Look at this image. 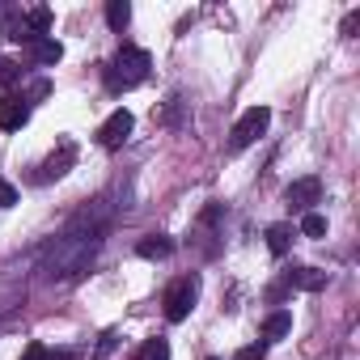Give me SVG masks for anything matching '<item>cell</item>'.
Wrapping results in <instances>:
<instances>
[{
    "mask_svg": "<svg viewBox=\"0 0 360 360\" xmlns=\"http://www.w3.org/2000/svg\"><path fill=\"white\" fill-rule=\"evenodd\" d=\"M102 250V229H81V225H72L68 233H60L47 250H43V276L47 280H56V284H64V280H77V276H85L89 271V263H94V255Z\"/></svg>",
    "mask_w": 360,
    "mask_h": 360,
    "instance_id": "6da1fadb",
    "label": "cell"
},
{
    "mask_svg": "<svg viewBox=\"0 0 360 360\" xmlns=\"http://www.w3.org/2000/svg\"><path fill=\"white\" fill-rule=\"evenodd\" d=\"M148 68H153V60H148L144 47H119L115 60L106 64V89L110 94H127V89L148 81Z\"/></svg>",
    "mask_w": 360,
    "mask_h": 360,
    "instance_id": "7a4b0ae2",
    "label": "cell"
},
{
    "mask_svg": "<svg viewBox=\"0 0 360 360\" xmlns=\"http://www.w3.org/2000/svg\"><path fill=\"white\" fill-rule=\"evenodd\" d=\"M195 301H200V280H195V276H178V280H169V288L161 292V305H165V318H169V322H187L191 309H195Z\"/></svg>",
    "mask_w": 360,
    "mask_h": 360,
    "instance_id": "3957f363",
    "label": "cell"
},
{
    "mask_svg": "<svg viewBox=\"0 0 360 360\" xmlns=\"http://www.w3.org/2000/svg\"><path fill=\"white\" fill-rule=\"evenodd\" d=\"M267 123H271V110L267 106H250L238 123H233V131H229V144L233 148H250L263 131H267Z\"/></svg>",
    "mask_w": 360,
    "mask_h": 360,
    "instance_id": "277c9868",
    "label": "cell"
},
{
    "mask_svg": "<svg viewBox=\"0 0 360 360\" xmlns=\"http://www.w3.org/2000/svg\"><path fill=\"white\" fill-rule=\"evenodd\" d=\"M322 200V183L314 174H305V178H297V183H288V191H284V204L292 208V212H314V204Z\"/></svg>",
    "mask_w": 360,
    "mask_h": 360,
    "instance_id": "5b68a950",
    "label": "cell"
},
{
    "mask_svg": "<svg viewBox=\"0 0 360 360\" xmlns=\"http://www.w3.org/2000/svg\"><path fill=\"white\" fill-rule=\"evenodd\" d=\"M131 127H136L131 110H123V106H119V110H110V119L98 127V144H102V148H119V144L131 136Z\"/></svg>",
    "mask_w": 360,
    "mask_h": 360,
    "instance_id": "8992f818",
    "label": "cell"
},
{
    "mask_svg": "<svg viewBox=\"0 0 360 360\" xmlns=\"http://www.w3.org/2000/svg\"><path fill=\"white\" fill-rule=\"evenodd\" d=\"M72 161H77V144H72V140H60V148H56V153H51V157L39 165V174H34V178H39V183H51V178H64V174L72 169Z\"/></svg>",
    "mask_w": 360,
    "mask_h": 360,
    "instance_id": "52a82bcc",
    "label": "cell"
},
{
    "mask_svg": "<svg viewBox=\"0 0 360 360\" xmlns=\"http://www.w3.org/2000/svg\"><path fill=\"white\" fill-rule=\"evenodd\" d=\"M30 123V106H26V98H0V131H22Z\"/></svg>",
    "mask_w": 360,
    "mask_h": 360,
    "instance_id": "ba28073f",
    "label": "cell"
},
{
    "mask_svg": "<svg viewBox=\"0 0 360 360\" xmlns=\"http://www.w3.org/2000/svg\"><path fill=\"white\" fill-rule=\"evenodd\" d=\"M284 280H288V288H305V292L326 288V271H318V267H288Z\"/></svg>",
    "mask_w": 360,
    "mask_h": 360,
    "instance_id": "9c48e42d",
    "label": "cell"
},
{
    "mask_svg": "<svg viewBox=\"0 0 360 360\" xmlns=\"http://www.w3.org/2000/svg\"><path fill=\"white\" fill-rule=\"evenodd\" d=\"M60 56H64V47H60L56 39H34V43H30V60H34L39 68H56Z\"/></svg>",
    "mask_w": 360,
    "mask_h": 360,
    "instance_id": "30bf717a",
    "label": "cell"
},
{
    "mask_svg": "<svg viewBox=\"0 0 360 360\" xmlns=\"http://www.w3.org/2000/svg\"><path fill=\"white\" fill-rule=\"evenodd\" d=\"M136 255H140V259H169V255H174V238H165V233H148V238H140Z\"/></svg>",
    "mask_w": 360,
    "mask_h": 360,
    "instance_id": "8fae6325",
    "label": "cell"
},
{
    "mask_svg": "<svg viewBox=\"0 0 360 360\" xmlns=\"http://www.w3.org/2000/svg\"><path fill=\"white\" fill-rule=\"evenodd\" d=\"M292 330V314L288 309H276V314H267V322H263V339L271 343V339H284Z\"/></svg>",
    "mask_w": 360,
    "mask_h": 360,
    "instance_id": "7c38bea8",
    "label": "cell"
},
{
    "mask_svg": "<svg viewBox=\"0 0 360 360\" xmlns=\"http://www.w3.org/2000/svg\"><path fill=\"white\" fill-rule=\"evenodd\" d=\"M131 360H169V339H161V335L144 339V343L131 352Z\"/></svg>",
    "mask_w": 360,
    "mask_h": 360,
    "instance_id": "4fadbf2b",
    "label": "cell"
},
{
    "mask_svg": "<svg viewBox=\"0 0 360 360\" xmlns=\"http://www.w3.org/2000/svg\"><path fill=\"white\" fill-rule=\"evenodd\" d=\"M5 39H9V43H26V47L34 43V34H30V26H26V13H9V18H5Z\"/></svg>",
    "mask_w": 360,
    "mask_h": 360,
    "instance_id": "5bb4252c",
    "label": "cell"
},
{
    "mask_svg": "<svg viewBox=\"0 0 360 360\" xmlns=\"http://www.w3.org/2000/svg\"><path fill=\"white\" fill-rule=\"evenodd\" d=\"M288 246H292V225H271V229H267V250H271L276 259H284Z\"/></svg>",
    "mask_w": 360,
    "mask_h": 360,
    "instance_id": "9a60e30c",
    "label": "cell"
},
{
    "mask_svg": "<svg viewBox=\"0 0 360 360\" xmlns=\"http://www.w3.org/2000/svg\"><path fill=\"white\" fill-rule=\"evenodd\" d=\"M127 22H131V5H127V0H110V5H106V26L123 34Z\"/></svg>",
    "mask_w": 360,
    "mask_h": 360,
    "instance_id": "2e32d148",
    "label": "cell"
},
{
    "mask_svg": "<svg viewBox=\"0 0 360 360\" xmlns=\"http://www.w3.org/2000/svg\"><path fill=\"white\" fill-rule=\"evenodd\" d=\"M26 26H30V34H34V39H47V30H51V9H47V5L26 9Z\"/></svg>",
    "mask_w": 360,
    "mask_h": 360,
    "instance_id": "e0dca14e",
    "label": "cell"
},
{
    "mask_svg": "<svg viewBox=\"0 0 360 360\" xmlns=\"http://www.w3.org/2000/svg\"><path fill=\"white\" fill-rule=\"evenodd\" d=\"M22 360H72V352H51L47 343H30L22 352Z\"/></svg>",
    "mask_w": 360,
    "mask_h": 360,
    "instance_id": "ac0fdd59",
    "label": "cell"
},
{
    "mask_svg": "<svg viewBox=\"0 0 360 360\" xmlns=\"http://www.w3.org/2000/svg\"><path fill=\"white\" fill-rule=\"evenodd\" d=\"M301 233L305 238H326V217L322 212H305L301 217Z\"/></svg>",
    "mask_w": 360,
    "mask_h": 360,
    "instance_id": "d6986e66",
    "label": "cell"
},
{
    "mask_svg": "<svg viewBox=\"0 0 360 360\" xmlns=\"http://www.w3.org/2000/svg\"><path fill=\"white\" fill-rule=\"evenodd\" d=\"M18 77H22V68H18L13 60H0V89H9Z\"/></svg>",
    "mask_w": 360,
    "mask_h": 360,
    "instance_id": "ffe728a7",
    "label": "cell"
},
{
    "mask_svg": "<svg viewBox=\"0 0 360 360\" xmlns=\"http://www.w3.org/2000/svg\"><path fill=\"white\" fill-rule=\"evenodd\" d=\"M13 204H18V187L9 178H0V208H13Z\"/></svg>",
    "mask_w": 360,
    "mask_h": 360,
    "instance_id": "44dd1931",
    "label": "cell"
},
{
    "mask_svg": "<svg viewBox=\"0 0 360 360\" xmlns=\"http://www.w3.org/2000/svg\"><path fill=\"white\" fill-rule=\"evenodd\" d=\"M263 356H267V343H250V347H242L233 360H263Z\"/></svg>",
    "mask_w": 360,
    "mask_h": 360,
    "instance_id": "7402d4cb",
    "label": "cell"
},
{
    "mask_svg": "<svg viewBox=\"0 0 360 360\" xmlns=\"http://www.w3.org/2000/svg\"><path fill=\"white\" fill-rule=\"evenodd\" d=\"M115 343H119V339H115V330H106V335H102V339H98V352H94V356H98V360H102V356H106V352H115Z\"/></svg>",
    "mask_w": 360,
    "mask_h": 360,
    "instance_id": "603a6c76",
    "label": "cell"
},
{
    "mask_svg": "<svg viewBox=\"0 0 360 360\" xmlns=\"http://www.w3.org/2000/svg\"><path fill=\"white\" fill-rule=\"evenodd\" d=\"M208 360H217V356H208Z\"/></svg>",
    "mask_w": 360,
    "mask_h": 360,
    "instance_id": "cb8c5ba5",
    "label": "cell"
}]
</instances>
